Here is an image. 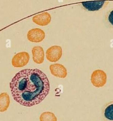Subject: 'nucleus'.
Segmentation results:
<instances>
[{
  "instance_id": "f257e3e1",
  "label": "nucleus",
  "mask_w": 113,
  "mask_h": 121,
  "mask_svg": "<svg viewBox=\"0 0 113 121\" xmlns=\"http://www.w3.org/2000/svg\"><path fill=\"white\" fill-rule=\"evenodd\" d=\"M9 86L14 99L27 107L40 104L50 90L49 82L46 75L37 69L19 71L12 78Z\"/></svg>"
},
{
  "instance_id": "f03ea898",
  "label": "nucleus",
  "mask_w": 113,
  "mask_h": 121,
  "mask_svg": "<svg viewBox=\"0 0 113 121\" xmlns=\"http://www.w3.org/2000/svg\"><path fill=\"white\" fill-rule=\"evenodd\" d=\"M107 76L105 72L101 69L94 70L91 75V82L97 87H101L106 83Z\"/></svg>"
},
{
  "instance_id": "7ed1b4c3",
  "label": "nucleus",
  "mask_w": 113,
  "mask_h": 121,
  "mask_svg": "<svg viewBox=\"0 0 113 121\" xmlns=\"http://www.w3.org/2000/svg\"><path fill=\"white\" fill-rule=\"evenodd\" d=\"M30 56L28 52H22L15 54L11 61L12 65L15 68H21L25 66L29 62Z\"/></svg>"
},
{
  "instance_id": "20e7f679",
  "label": "nucleus",
  "mask_w": 113,
  "mask_h": 121,
  "mask_svg": "<svg viewBox=\"0 0 113 121\" xmlns=\"http://www.w3.org/2000/svg\"><path fill=\"white\" fill-rule=\"evenodd\" d=\"M46 55L47 59L50 62H56L62 55V47L58 45L52 46L47 49Z\"/></svg>"
},
{
  "instance_id": "39448f33",
  "label": "nucleus",
  "mask_w": 113,
  "mask_h": 121,
  "mask_svg": "<svg viewBox=\"0 0 113 121\" xmlns=\"http://www.w3.org/2000/svg\"><path fill=\"white\" fill-rule=\"evenodd\" d=\"M109 3L108 1H91L82 2V7L86 10L89 11H99L106 7Z\"/></svg>"
},
{
  "instance_id": "423d86ee",
  "label": "nucleus",
  "mask_w": 113,
  "mask_h": 121,
  "mask_svg": "<svg viewBox=\"0 0 113 121\" xmlns=\"http://www.w3.org/2000/svg\"><path fill=\"white\" fill-rule=\"evenodd\" d=\"M45 37V32L42 29L38 28H33L30 30L27 34L28 40L34 43L41 42Z\"/></svg>"
},
{
  "instance_id": "0eeeda50",
  "label": "nucleus",
  "mask_w": 113,
  "mask_h": 121,
  "mask_svg": "<svg viewBox=\"0 0 113 121\" xmlns=\"http://www.w3.org/2000/svg\"><path fill=\"white\" fill-rule=\"evenodd\" d=\"M51 73L54 76L64 78L67 75V71L64 65L59 63L51 64L49 66Z\"/></svg>"
},
{
  "instance_id": "6e6552de",
  "label": "nucleus",
  "mask_w": 113,
  "mask_h": 121,
  "mask_svg": "<svg viewBox=\"0 0 113 121\" xmlns=\"http://www.w3.org/2000/svg\"><path fill=\"white\" fill-rule=\"evenodd\" d=\"M51 17L49 13L47 12L41 13L32 17V21L40 26H45L49 24Z\"/></svg>"
},
{
  "instance_id": "1a4fd4ad",
  "label": "nucleus",
  "mask_w": 113,
  "mask_h": 121,
  "mask_svg": "<svg viewBox=\"0 0 113 121\" xmlns=\"http://www.w3.org/2000/svg\"><path fill=\"white\" fill-rule=\"evenodd\" d=\"M33 61L38 64H41L44 60V52L42 47L36 46L32 50Z\"/></svg>"
},
{
  "instance_id": "9d476101",
  "label": "nucleus",
  "mask_w": 113,
  "mask_h": 121,
  "mask_svg": "<svg viewBox=\"0 0 113 121\" xmlns=\"http://www.w3.org/2000/svg\"><path fill=\"white\" fill-rule=\"evenodd\" d=\"M102 113L105 121H113V101L110 102L105 105Z\"/></svg>"
},
{
  "instance_id": "9b49d317",
  "label": "nucleus",
  "mask_w": 113,
  "mask_h": 121,
  "mask_svg": "<svg viewBox=\"0 0 113 121\" xmlns=\"http://www.w3.org/2000/svg\"><path fill=\"white\" fill-rule=\"evenodd\" d=\"M10 104V98L8 94L3 92L0 94V112L6 111Z\"/></svg>"
},
{
  "instance_id": "f8f14e48",
  "label": "nucleus",
  "mask_w": 113,
  "mask_h": 121,
  "mask_svg": "<svg viewBox=\"0 0 113 121\" xmlns=\"http://www.w3.org/2000/svg\"><path fill=\"white\" fill-rule=\"evenodd\" d=\"M40 120V121H57V118L53 112H45L41 114Z\"/></svg>"
},
{
  "instance_id": "ddd939ff",
  "label": "nucleus",
  "mask_w": 113,
  "mask_h": 121,
  "mask_svg": "<svg viewBox=\"0 0 113 121\" xmlns=\"http://www.w3.org/2000/svg\"><path fill=\"white\" fill-rule=\"evenodd\" d=\"M105 21L110 27L113 28V9H111L106 13Z\"/></svg>"
}]
</instances>
